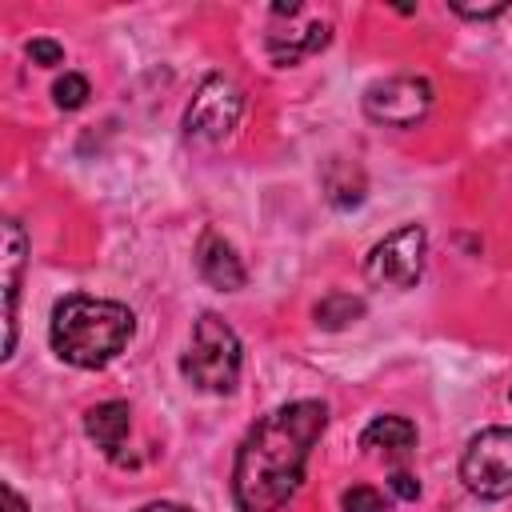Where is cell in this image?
Returning a JSON list of instances; mask_svg holds the SVG:
<instances>
[{
	"label": "cell",
	"mask_w": 512,
	"mask_h": 512,
	"mask_svg": "<svg viewBox=\"0 0 512 512\" xmlns=\"http://www.w3.org/2000/svg\"><path fill=\"white\" fill-rule=\"evenodd\" d=\"M328 424L320 400H292L260 416L236 448L232 464V500L240 512H276L284 508L300 480L312 444Z\"/></svg>",
	"instance_id": "obj_1"
},
{
	"label": "cell",
	"mask_w": 512,
	"mask_h": 512,
	"mask_svg": "<svg viewBox=\"0 0 512 512\" xmlns=\"http://www.w3.org/2000/svg\"><path fill=\"white\" fill-rule=\"evenodd\" d=\"M132 332H136L132 308L116 300H96L84 292L64 296L52 308V324H48L52 352L76 368H104L124 352Z\"/></svg>",
	"instance_id": "obj_2"
},
{
	"label": "cell",
	"mask_w": 512,
	"mask_h": 512,
	"mask_svg": "<svg viewBox=\"0 0 512 512\" xmlns=\"http://www.w3.org/2000/svg\"><path fill=\"white\" fill-rule=\"evenodd\" d=\"M180 372L200 392H216V396L232 392L240 376V336L232 332V324L220 320L216 312H204L192 324V340L188 352L180 356Z\"/></svg>",
	"instance_id": "obj_3"
},
{
	"label": "cell",
	"mask_w": 512,
	"mask_h": 512,
	"mask_svg": "<svg viewBox=\"0 0 512 512\" xmlns=\"http://www.w3.org/2000/svg\"><path fill=\"white\" fill-rule=\"evenodd\" d=\"M460 480L480 500L512 496V428H484L460 456Z\"/></svg>",
	"instance_id": "obj_4"
},
{
	"label": "cell",
	"mask_w": 512,
	"mask_h": 512,
	"mask_svg": "<svg viewBox=\"0 0 512 512\" xmlns=\"http://www.w3.org/2000/svg\"><path fill=\"white\" fill-rule=\"evenodd\" d=\"M424 252H428V236L420 224H404L396 232H388L364 260V276L380 288H412L424 272Z\"/></svg>",
	"instance_id": "obj_5"
},
{
	"label": "cell",
	"mask_w": 512,
	"mask_h": 512,
	"mask_svg": "<svg viewBox=\"0 0 512 512\" xmlns=\"http://www.w3.org/2000/svg\"><path fill=\"white\" fill-rule=\"evenodd\" d=\"M432 108V84L424 76H388L364 92V116L384 128H416Z\"/></svg>",
	"instance_id": "obj_6"
},
{
	"label": "cell",
	"mask_w": 512,
	"mask_h": 512,
	"mask_svg": "<svg viewBox=\"0 0 512 512\" xmlns=\"http://www.w3.org/2000/svg\"><path fill=\"white\" fill-rule=\"evenodd\" d=\"M240 108H244L240 88H236L228 76H208V80L196 88V96H192V104H188V112H184V136H188V140L216 144V140H224V136L236 128Z\"/></svg>",
	"instance_id": "obj_7"
},
{
	"label": "cell",
	"mask_w": 512,
	"mask_h": 512,
	"mask_svg": "<svg viewBox=\"0 0 512 512\" xmlns=\"http://www.w3.org/2000/svg\"><path fill=\"white\" fill-rule=\"evenodd\" d=\"M196 268H200V276H204L212 288H220V292H236V288H244V280H248V272H244V264H240V256H236V248H232L216 228H208V232L200 236V244H196Z\"/></svg>",
	"instance_id": "obj_8"
},
{
	"label": "cell",
	"mask_w": 512,
	"mask_h": 512,
	"mask_svg": "<svg viewBox=\"0 0 512 512\" xmlns=\"http://www.w3.org/2000/svg\"><path fill=\"white\" fill-rule=\"evenodd\" d=\"M84 432L88 440L116 464H124V444H128V432H132V408L124 400H104L96 408H88L84 416Z\"/></svg>",
	"instance_id": "obj_9"
},
{
	"label": "cell",
	"mask_w": 512,
	"mask_h": 512,
	"mask_svg": "<svg viewBox=\"0 0 512 512\" xmlns=\"http://www.w3.org/2000/svg\"><path fill=\"white\" fill-rule=\"evenodd\" d=\"M24 252H28V240H24V228L16 220H4V356H12L16 348V300H20V280H24Z\"/></svg>",
	"instance_id": "obj_10"
},
{
	"label": "cell",
	"mask_w": 512,
	"mask_h": 512,
	"mask_svg": "<svg viewBox=\"0 0 512 512\" xmlns=\"http://www.w3.org/2000/svg\"><path fill=\"white\" fill-rule=\"evenodd\" d=\"M412 444H416V428H412V420H404V416H376V420L360 432V448H364V452H376V456H388V460L408 456Z\"/></svg>",
	"instance_id": "obj_11"
},
{
	"label": "cell",
	"mask_w": 512,
	"mask_h": 512,
	"mask_svg": "<svg viewBox=\"0 0 512 512\" xmlns=\"http://www.w3.org/2000/svg\"><path fill=\"white\" fill-rule=\"evenodd\" d=\"M328 36H332L328 20H312L304 32H268V56H272L280 68H288V64H296V60L320 52V48L328 44Z\"/></svg>",
	"instance_id": "obj_12"
},
{
	"label": "cell",
	"mask_w": 512,
	"mask_h": 512,
	"mask_svg": "<svg viewBox=\"0 0 512 512\" xmlns=\"http://www.w3.org/2000/svg\"><path fill=\"white\" fill-rule=\"evenodd\" d=\"M324 192L336 208H352V204L364 200V172L348 160H332L324 168Z\"/></svg>",
	"instance_id": "obj_13"
},
{
	"label": "cell",
	"mask_w": 512,
	"mask_h": 512,
	"mask_svg": "<svg viewBox=\"0 0 512 512\" xmlns=\"http://www.w3.org/2000/svg\"><path fill=\"white\" fill-rule=\"evenodd\" d=\"M316 324L320 328H344V324H352L356 316H364V300H356V296H348V292H332V296H324L320 304H316Z\"/></svg>",
	"instance_id": "obj_14"
},
{
	"label": "cell",
	"mask_w": 512,
	"mask_h": 512,
	"mask_svg": "<svg viewBox=\"0 0 512 512\" xmlns=\"http://www.w3.org/2000/svg\"><path fill=\"white\" fill-rule=\"evenodd\" d=\"M88 96H92V88H88V80H84L80 72H64V76L52 84V100H56V108H64V112L80 108Z\"/></svg>",
	"instance_id": "obj_15"
},
{
	"label": "cell",
	"mask_w": 512,
	"mask_h": 512,
	"mask_svg": "<svg viewBox=\"0 0 512 512\" xmlns=\"http://www.w3.org/2000/svg\"><path fill=\"white\" fill-rule=\"evenodd\" d=\"M340 508L344 512H384V496L376 488H368V484H356V488H348L340 496Z\"/></svg>",
	"instance_id": "obj_16"
},
{
	"label": "cell",
	"mask_w": 512,
	"mask_h": 512,
	"mask_svg": "<svg viewBox=\"0 0 512 512\" xmlns=\"http://www.w3.org/2000/svg\"><path fill=\"white\" fill-rule=\"evenodd\" d=\"M28 60L32 64H44V68H52V64H60L64 60V48L56 44V40H28Z\"/></svg>",
	"instance_id": "obj_17"
},
{
	"label": "cell",
	"mask_w": 512,
	"mask_h": 512,
	"mask_svg": "<svg viewBox=\"0 0 512 512\" xmlns=\"http://www.w3.org/2000/svg\"><path fill=\"white\" fill-rule=\"evenodd\" d=\"M392 492L404 496V500H416V496H420V484H416L408 472H392Z\"/></svg>",
	"instance_id": "obj_18"
},
{
	"label": "cell",
	"mask_w": 512,
	"mask_h": 512,
	"mask_svg": "<svg viewBox=\"0 0 512 512\" xmlns=\"http://www.w3.org/2000/svg\"><path fill=\"white\" fill-rule=\"evenodd\" d=\"M452 12H460V16H468V20H492V16L504 12V4H488V8H464V4H452Z\"/></svg>",
	"instance_id": "obj_19"
},
{
	"label": "cell",
	"mask_w": 512,
	"mask_h": 512,
	"mask_svg": "<svg viewBox=\"0 0 512 512\" xmlns=\"http://www.w3.org/2000/svg\"><path fill=\"white\" fill-rule=\"evenodd\" d=\"M0 500H4V512H28V504H24V496L12 488V484H4L0 488Z\"/></svg>",
	"instance_id": "obj_20"
},
{
	"label": "cell",
	"mask_w": 512,
	"mask_h": 512,
	"mask_svg": "<svg viewBox=\"0 0 512 512\" xmlns=\"http://www.w3.org/2000/svg\"><path fill=\"white\" fill-rule=\"evenodd\" d=\"M140 512H188L184 504H172V500H156V504H148V508H140Z\"/></svg>",
	"instance_id": "obj_21"
}]
</instances>
